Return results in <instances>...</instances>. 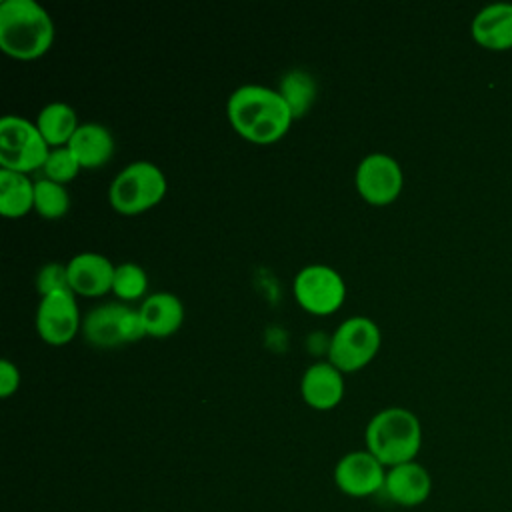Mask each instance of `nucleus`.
I'll return each instance as SVG.
<instances>
[{
  "mask_svg": "<svg viewBox=\"0 0 512 512\" xmlns=\"http://www.w3.org/2000/svg\"><path fill=\"white\" fill-rule=\"evenodd\" d=\"M228 122L252 144H274L292 126L294 116L278 90L260 84L236 88L226 102Z\"/></svg>",
  "mask_w": 512,
  "mask_h": 512,
  "instance_id": "f257e3e1",
  "label": "nucleus"
},
{
  "mask_svg": "<svg viewBox=\"0 0 512 512\" xmlns=\"http://www.w3.org/2000/svg\"><path fill=\"white\" fill-rule=\"evenodd\" d=\"M54 22L36 0H4L0 4V48L16 60H36L54 42Z\"/></svg>",
  "mask_w": 512,
  "mask_h": 512,
  "instance_id": "f03ea898",
  "label": "nucleus"
},
{
  "mask_svg": "<svg viewBox=\"0 0 512 512\" xmlns=\"http://www.w3.org/2000/svg\"><path fill=\"white\" fill-rule=\"evenodd\" d=\"M366 450L386 468L416 460L422 446V426L414 412L390 406L376 412L364 430Z\"/></svg>",
  "mask_w": 512,
  "mask_h": 512,
  "instance_id": "7ed1b4c3",
  "label": "nucleus"
},
{
  "mask_svg": "<svg viewBox=\"0 0 512 512\" xmlns=\"http://www.w3.org/2000/svg\"><path fill=\"white\" fill-rule=\"evenodd\" d=\"M166 190L164 172L154 162L136 160L114 176L108 188V202L118 214L136 216L160 204Z\"/></svg>",
  "mask_w": 512,
  "mask_h": 512,
  "instance_id": "20e7f679",
  "label": "nucleus"
},
{
  "mask_svg": "<svg viewBox=\"0 0 512 512\" xmlns=\"http://www.w3.org/2000/svg\"><path fill=\"white\" fill-rule=\"evenodd\" d=\"M380 342V328L372 318H346L336 326L328 340V362H332L342 374L362 370L378 354Z\"/></svg>",
  "mask_w": 512,
  "mask_h": 512,
  "instance_id": "39448f33",
  "label": "nucleus"
},
{
  "mask_svg": "<svg viewBox=\"0 0 512 512\" xmlns=\"http://www.w3.org/2000/svg\"><path fill=\"white\" fill-rule=\"evenodd\" d=\"M50 146L42 138L36 122L6 114L0 120V166L20 174L42 170Z\"/></svg>",
  "mask_w": 512,
  "mask_h": 512,
  "instance_id": "423d86ee",
  "label": "nucleus"
},
{
  "mask_svg": "<svg viewBox=\"0 0 512 512\" xmlns=\"http://www.w3.org/2000/svg\"><path fill=\"white\" fill-rule=\"evenodd\" d=\"M82 336L92 346L112 348L138 342L148 334L138 308L124 302H106L82 318Z\"/></svg>",
  "mask_w": 512,
  "mask_h": 512,
  "instance_id": "0eeeda50",
  "label": "nucleus"
},
{
  "mask_svg": "<svg viewBox=\"0 0 512 512\" xmlns=\"http://www.w3.org/2000/svg\"><path fill=\"white\" fill-rule=\"evenodd\" d=\"M292 290L298 306L316 316L334 314L346 298L344 278L326 264H308L298 270Z\"/></svg>",
  "mask_w": 512,
  "mask_h": 512,
  "instance_id": "6e6552de",
  "label": "nucleus"
},
{
  "mask_svg": "<svg viewBox=\"0 0 512 512\" xmlns=\"http://www.w3.org/2000/svg\"><path fill=\"white\" fill-rule=\"evenodd\" d=\"M356 190L372 206L392 204L404 186V174L390 154L374 152L360 160L356 168Z\"/></svg>",
  "mask_w": 512,
  "mask_h": 512,
  "instance_id": "1a4fd4ad",
  "label": "nucleus"
},
{
  "mask_svg": "<svg viewBox=\"0 0 512 512\" xmlns=\"http://www.w3.org/2000/svg\"><path fill=\"white\" fill-rule=\"evenodd\" d=\"M36 330L50 346L72 342L78 330H82L76 294L72 290H60L42 296L36 310Z\"/></svg>",
  "mask_w": 512,
  "mask_h": 512,
  "instance_id": "9d476101",
  "label": "nucleus"
},
{
  "mask_svg": "<svg viewBox=\"0 0 512 512\" xmlns=\"http://www.w3.org/2000/svg\"><path fill=\"white\" fill-rule=\"evenodd\" d=\"M386 466L368 450H352L334 466L336 488L350 498H368L384 490Z\"/></svg>",
  "mask_w": 512,
  "mask_h": 512,
  "instance_id": "9b49d317",
  "label": "nucleus"
},
{
  "mask_svg": "<svg viewBox=\"0 0 512 512\" xmlns=\"http://www.w3.org/2000/svg\"><path fill=\"white\" fill-rule=\"evenodd\" d=\"M68 284L76 296L98 298L112 292L116 266L98 252H80L66 264Z\"/></svg>",
  "mask_w": 512,
  "mask_h": 512,
  "instance_id": "f8f14e48",
  "label": "nucleus"
},
{
  "mask_svg": "<svg viewBox=\"0 0 512 512\" xmlns=\"http://www.w3.org/2000/svg\"><path fill=\"white\" fill-rule=\"evenodd\" d=\"M384 492L394 504L414 508L428 500L432 492V476L420 462H404L386 470Z\"/></svg>",
  "mask_w": 512,
  "mask_h": 512,
  "instance_id": "ddd939ff",
  "label": "nucleus"
},
{
  "mask_svg": "<svg viewBox=\"0 0 512 512\" xmlns=\"http://www.w3.org/2000/svg\"><path fill=\"white\" fill-rule=\"evenodd\" d=\"M302 400L314 410H332L344 398V376L332 362H314L300 380Z\"/></svg>",
  "mask_w": 512,
  "mask_h": 512,
  "instance_id": "4468645a",
  "label": "nucleus"
},
{
  "mask_svg": "<svg viewBox=\"0 0 512 512\" xmlns=\"http://www.w3.org/2000/svg\"><path fill=\"white\" fill-rule=\"evenodd\" d=\"M476 44L486 50L502 52L512 48V2H494L484 6L470 24Z\"/></svg>",
  "mask_w": 512,
  "mask_h": 512,
  "instance_id": "2eb2a0df",
  "label": "nucleus"
},
{
  "mask_svg": "<svg viewBox=\"0 0 512 512\" xmlns=\"http://www.w3.org/2000/svg\"><path fill=\"white\" fill-rule=\"evenodd\" d=\"M146 334L152 338H168L180 330L184 322V304L172 292L148 294L138 306Z\"/></svg>",
  "mask_w": 512,
  "mask_h": 512,
  "instance_id": "dca6fc26",
  "label": "nucleus"
},
{
  "mask_svg": "<svg viewBox=\"0 0 512 512\" xmlns=\"http://www.w3.org/2000/svg\"><path fill=\"white\" fill-rule=\"evenodd\" d=\"M68 148L78 160L80 168H100L114 154V136L98 122H84L68 142Z\"/></svg>",
  "mask_w": 512,
  "mask_h": 512,
  "instance_id": "f3484780",
  "label": "nucleus"
},
{
  "mask_svg": "<svg viewBox=\"0 0 512 512\" xmlns=\"http://www.w3.org/2000/svg\"><path fill=\"white\" fill-rule=\"evenodd\" d=\"M36 126L50 148H62L68 146L80 124L72 106L66 102H50L38 112Z\"/></svg>",
  "mask_w": 512,
  "mask_h": 512,
  "instance_id": "a211bd4d",
  "label": "nucleus"
},
{
  "mask_svg": "<svg viewBox=\"0 0 512 512\" xmlns=\"http://www.w3.org/2000/svg\"><path fill=\"white\" fill-rule=\"evenodd\" d=\"M34 210V182L28 174L0 168V214L20 218Z\"/></svg>",
  "mask_w": 512,
  "mask_h": 512,
  "instance_id": "6ab92c4d",
  "label": "nucleus"
},
{
  "mask_svg": "<svg viewBox=\"0 0 512 512\" xmlns=\"http://www.w3.org/2000/svg\"><path fill=\"white\" fill-rule=\"evenodd\" d=\"M316 80L306 70H290L280 78L278 94L284 98L286 106L290 108L294 120L308 114L316 100Z\"/></svg>",
  "mask_w": 512,
  "mask_h": 512,
  "instance_id": "aec40b11",
  "label": "nucleus"
},
{
  "mask_svg": "<svg viewBox=\"0 0 512 512\" xmlns=\"http://www.w3.org/2000/svg\"><path fill=\"white\" fill-rule=\"evenodd\" d=\"M34 210L46 220H58L70 210V194L64 184L48 178L34 180Z\"/></svg>",
  "mask_w": 512,
  "mask_h": 512,
  "instance_id": "412c9836",
  "label": "nucleus"
},
{
  "mask_svg": "<svg viewBox=\"0 0 512 512\" xmlns=\"http://www.w3.org/2000/svg\"><path fill=\"white\" fill-rule=\"evenodd\" d=\"M148 290V276L142 266L134 262H122L114 270L112 280V292L120 302H134L144 300V294Z\"/></svg>",
  "mask_w": 512,
  "mask_h": 512,
  "instance_id": "4be33fe9",
  "label": "nucleus"
},
{
  "mask_svg": "<svg viewBox=\"0 0 512 512\" xmlns=\"http://www.w3.org/2000/svg\"><path fill=\"white\" fill-rule=\"evenodd\" d=\"M78 172H80V164L68 146L50 148V154L42 166V178H48L52 182L66 186L78 176Z\"/></svg>",
  "mask_w": 512,
  "mask_h": 512,
  "instance_id": "5701e85b",
  "label": "nucleus"
},
{
  "mask_svg": "<svg viewBox=\"0 0 512 512\" xmlns=\"http://www.w3.org/2000/svg\"><path fill=\"white\" fill-rule=\"evenodd\" d=\"M36 286L40 296L60 292V290H70L66 264H58V262L44 264L36 276Z\"/></svg>",
  "mask_w": 512,
  "mask_h": 512,
  "instance_id": "b1692460",
  "label": "nucleus"
},
{
  "mask_svg": "<svg viewBox=\"0 0 512 512\" xmlns=\"http://www.w3.org/2000/svg\"><path fill=\"white\" fill-rule=\"evenodd\" d=\"M20 388V370L10 360H0V396L8 398Z\"/></svg>",
  "mask_w": 512,
  "mask_h": 512,
  "instance_id": "393cba45",
  "label": "nucleus"
}]
</instances>
